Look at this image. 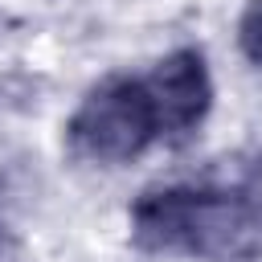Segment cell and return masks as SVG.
Listing matches in <instances>:
<instances>
[{"mask_svg":"<svg viewBox=\"0 0 262 262\" xmlns=\"http://www.w3.org/2000/svg\"><path fill=\"white\" fill-rule=\"evenodd\" d=\"M237 45L254 70H262V0H250L237 20Z\"/></svg>","mask_w":262,"mask_h":262,"instance_id":"cell-4","label":"cell"},{"mask_svg":"<svg viewBox=\"0 0 262 262\" xmlns=\"http://www.w3.org/2000/svg\"><path fill=\"white\" fill-rule=\"evenodd\" d=\"M151 106H156V123H160V139L180 143L188 139L209 106H213V82H209V66L201 49H176L164 61H156V70L143 78Z\"/></svg>","mask_w":262,"mask_h":262,"instance_id":"cell-3","label":"cell"},{"mask_svg":"<svg viewBox=\"0 0 262 262\" xmlns=\"http://www.w3.org/2000/svg\"><path fill=\"white\" fill-rule=\"evenodd\" d=\"M66 135H70V147L90 164H127V160H135L143 147H151L160 139V123H156L147 82L127 78V74H115V78L98 82L78 102Z\"/></svg>","mask_w":262,"mask_h":262,"instance_id":"cell-2","label":"cell"},{"mask_svg":"<svg viewBox=\"0 0 262 262\" xmlns=\"http://www.w3.org/2000/svg\"><path fill=\"white\" fill-rule=\"evenodd\" d=\"M131 237L147 254H192L209 262H250L262 250V229L242 192L196 184L143 192L131 209Z\"/></svg>","mask_w":262,"mask_h":262,"instance_id":"cell-1","label":"cell"},{"mask_svg":"<svg viewBox=\"0 0 262 262\" xmlns=\"http://www.w3.org/2000/svg\"><path fill=\"white\" fill-rule=\"evenodd\" d=\"M237 192H242V201H246L250 217H254V221H258V229H262V164L246 176V184H242Z\"/></svg>","mask_w":262,"mask_h":262,"instance_id":"cell-5","label":"cell"}]
</instances>
